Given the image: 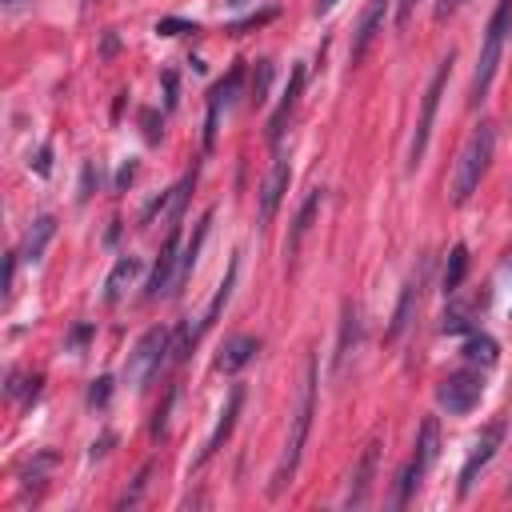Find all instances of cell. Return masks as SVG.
Instances as JSON below:
<instances>
[{
  "instance_id": "cell-37",
  "label": "cell",
  "mask_w": 512,
  "mask_h": 512,
  "mask_svg": "<svg viewBox=\"0 0 512 512\" xmlns=\"http://www.w3.org/2000/svg\"><path fill=\"white\" fill-rule=\"evenodd\" d=\"M232 4H244V0H232Z\"/></svg>"
},
{
  "instance_id": "cell-24",
  "label": "cell",
  "mask_w": 512,
  "mask_h": 512,
  "mask_svg": "<svg viewBox=\"0 0 512 512\" xmlns=\"http://www.w3.org/2000/svg\"><path fill=\"white\" fill-rule=\"evenodd\" d=\"M268 80H272V60H256V80H252V88H248V104H264Z\"/></svg>"
},
{
  "instance_id": "cell-15",
  "label": "cell",
  "mask_w": 512,
  "mask_h": 512,
  "mask_svg": "<svg viewBox=\"0 0 512 512\" xmlns=\"http://www.w3.org/2000/svg\"><path fill=\"white\" fill-rule=\"evenodd\" d=\"M300 92H304V64L292 68L288 88H284V96H280V104H276V112H272V120H268V140H272V144H280V136H284V128H288V116H292Z\"/></svg>"
},
{
  "instance_id": "cell-26",
  "label": "cell",
  "mask_w": 512,
  "mask_h": 512,
  "mask_svg": "<svg viewBox=\"0 0 512 512\" xmlns=\"http://www.w3.org/2000/svg\"><path fill=\"white\" fill-rule=\"evenodd\" d=\"M172 404H176V388H172V392L164 396V404L156 408V420H152V436H156V440H160L164 428H168V412H172Z\"/></svg>"
},
{
  "instance_id": "cell-5",
  "label": "cell",
  "mask_w": 512,
  "mask_h": 512,
  "mask_svg": "<svg viewBox=\"0 0 512 512\" xmlns=\"http://www.w3.org/2000/svg\"><path fill=\"white\" fill-rule=\"evenodd\" d=\"M436 448H440V428H436V420L428 416V420L420 424V436H416V452L408 456V464H404V472H400V480H396V496H392V508H404V504L412 500V492L420 488L424 472H428V468H432V460H436Z\"/></svg>"
},
{
  "instance_id": "cell-3",
  "label": "cell",
  "mask_w": 512,
  "mask_h": 512,
  "mask_svg": "<svg viewBox=\"0 0 512 512\" xmlns=\"http://www.w3.org/2000/svg\"><path fill=\"white\" fill-rule=\"evenodd\" d=\"M508 32H512V0H496L492 8V20L484 28V40H480V56H476V72H472V104H480L492 88V76H496V64L504 56V44H508Z\"/></svg>"
},
{
  "instance_id": "cell-23",
  "label": "cell",
  "mask_w": 512,
  "mask_h": 512,
  "mask_svg": "<svg viewBox=\"0 0 512 512\" xmlns=\"http://www.w3.org/2000/svg\"><path fill=\"white\" fill-rule=\"evenodd\" d=\"M464 272H468V248H464V244H456V248L448 252V268H444V280H440L444 296H456V292H460Z\"/></svg>"
},
{
  "instance_id": "cell-25",
  "label": "cell",
  "mask_w": 512,
  "mask_h": 512,
  "mask_svg": "<svg viewBox=\"0 0 512 512\" xmlns=\"http://www.w3.org/2000/svg\"><path fill=\"white\" fill-rule=\"evenodd\" d=\"M108 396H112V376L92 380V388H88V404H92V408H104V404H108Z\"/></svg>"
},
{
  "instance_id": "cell-36",
  "label": "cell",
  "mask_w": 512,
  "mask_h": 512,
  "mask_svg": "<svg viewBox=\"0 0 512 512\" xmlns=\"http://www.w3.org/2000/svg\"><path fill=\"white\" fill-rule=\"evenodd\" d=\"M4 4H8V8H20V4H24V0H4Z\"/></svg>"
},
{
  "instance_id": "cell-32",
  "label": "cell",
  "mask_w": 512,
  "mask_h": 512,
  "mask_svg": "<svg viewBox=\"0 0 512 512\" xmlns=\"http://www.w3.org/2000/svg\"><path fill=\"white\" fill-rule=\"evenodd\" d=\"M412 4H416V0H400V12H396V24H408V16H412Z\"/></svg>"
},
{
  "instance_id": "cell-19",
  "label": "cell",
  "mask_w": 512,
  "mask_h": 512,
  "mask_svg": "<svg viewBox=\"0 0 512 512\" xmlns=\"http://www.w3.org/2000/svg\"><path fill=\"white\" fill-rule=\"evenodd\" d=\"M56 236V216H36L32 220V228H28V236H24V248L16 252L20 260H28V264H36L40 256H44V248H48V240Z\"/></svg>"
},
{
  "instance_id": "cell-17",
  "label": "cell",
  "mask_w": 512,
  "mask_h": 512,
  "mask_svg": "<svg viewBox=\"0 0 512 512\" xmlns=\"http://www.w3.org/2000/svg\"><path fill=\"white\" fill-rule=\"evenodd\" d=\"M140 256H120L116 264H112V272H108V280H104V304H116L128 288H132V280L140 276Z\"/></svg>"
},
{
  "instance_id": "cell-27",
  "label": "cell",
  "mask_w": 512,
  "mask_h": 512,
  "mask_svg": "<svg viewBox=\"0 0 512 512\" xmlns=\"http://www.w3.org/2000/svg\"><path fill=\"white\" fill-rule=\"evenodd\" d=\"M148 476H152V464H144V468H140V476H136V488H132V492L120 500V508H128V504H136V500H140V492L148 488Z\"/></svg>"
},
{
  "instance_id": "cell-30",
  "label": "cell",
  "mask_w": 512,
  "mask_h": 512,
  "mask_svg": "<svg viewBox=\"0 0 512 512\" xmlns=\"http://www.w3.org/2000/svg\"><path fill=\"white\" fill-rule=\"evenodd\" d=\"M464 0H436V20H444V16H452L456 8H460Z\"/></svg>"
},
{
  "instance_id": "cell-12",
  "label": "cell",
  "mask_w": 512,
  "mask_h": 512,
  "mask_svg": "<svg viewBox=\"0 0 512 512\" xmlns=\"http://www.w3.org/2000/svg\"><path fill=\"white\" fill-rule=\"evenodd\" d=\"M240 404H244V388H240V384H232V392H228V400H224V408H220V420H216V428H212L208 444L200 448L196 464H204V460H212V456L220 452V444L228 440V432H232V424H236V416H240Z\"/></svg>"
},
{
  "instance_id": "cell-16",
  "label": "cell",
  "mask_w": 512,
  "mask_h": 512,
  "mask_svg": "<svg viewBox=\"0 0 512 512\" xmlns=\"http://www.w3.org/2000/svg\"><path fill=\"white\" fill-rule=\"evenodd\" d=\"M288 180H292V168H288L284 156H276V164H272V172H268V180H264V188H260V220H264V224L276 216V208H280V200H284V192H288Z\"/></svg>"
},
{
  "instance_id": "cell-34",
  "label": "cell",
  "mask_w": 512,
  "mask_h": 512,
  "mask_svg": "<svg viewBox=\"0 0 512 512\" xmlns=\"http://www.w3.org/2000/svg\"><path fill=\"white\" fill-rule=\"evenodd\" d=\"M48 156H52V152H48V148H40V156H36V172H48Z\"/></svg>"
},
{
  "instance_id": "cell-28",
  "label": "cell",
  "mask_w": 512,
  "mask_h": 512,
  "mask_svg": "<svg viewBox=\"0 0 512 512\" xmlns=\"http://www.w3.org/2000/svg\"><path fill=\"white\" fill-rule=\"evenodd\" d=\"M156 32H160V36H180V32H196V24H184V20H160Z\"/></svg>"
},
{
  "instance_id": "cell-31",
  "label": "cell",
  "mask_w": 512,
  "mask_h": 512,
  "mask_svg": "<svg viewBox=\"0 0 512 512\" xmlns=\"http://www.w3.org/2000/svg\"><path fill=\"white\" fill-rule=\"evenodd\" d=\"M136 176V164H124L120 172H116V188H128V180Z\"/></svg>"
},
{
  "instance_id": "cell-21",
  "label": "cell",
  "mask_w": 512,
  "mask_h": 512,
  "mask_svg": "<svg viewBox=\"0 0 512 512\" xmlns=\"http://www.w3.org/2000/svg\"><path fill=\"white\" fill-rule=\"evenodd\" d=\"M320 200H324V192H320V188H312V192H308V200L300 204V212H296V220H292V236H288V244H284V252H288V256H296V248H300V240H304V232H308V224H312V216H316Z\"/></svg>"
},
{
  "instance_id": "cell-20",
  "label": "cell",
  "mask_w": 512,
  "mask_h": 512,
  "mask_svg": "<svg viewBox=\"0 0 512 512\" xmlns=\"http://www.w3.org/2000/svg\"><path fill=\"white\" fill-rule=\"evenodd\" d=\"M236 272H240V260L232 256V260H228V272H224V280L216 284V292H212V300H208V308H204V320H200V332H204V328H212V324L220 320V312H224V304L232 300V288H236Z\"/></svg>"
},
{
  "instance_id": "cell-13",
  "label": "cell",
  "mask_w": 512,
  "mask_h": 512,
  "mask_svg": "<svg viewBox=\"0 0 512 512\" xmlns=\"http://www.w3.org/2000/svg\"><path fill=\"white\" fill-rule=\"evenodd\" d=\"M256 352H260V340L248 336V332H240V336H232V340L220 344V352H216V368H220L224 376H236L244 364H252Z\"/></svg>"
},
{
  "instance_id": "cell-6",
  "label": "cell",
  "mask_w": 512,
  "mask_h": 512,
  "mask_svg": "<svg viewBox=\"0 0 512 512\" xmlns=\"http://www.w3.org/2000/svg\"><path fill=\"white\" fill-rule=\"evenodd\" d=\"M448 72H452V52L436 64L428 88H424V100H420V120H416V132H412V144H408V168H416L428 152V136H432V120H436V108H440V96H444V84H448Z\"/></svg>"
},
{
  "instance_id": "cell-7",
  "label": "cell",
  "mask_w": 512,
  "mask_h": 512,
  "mask_svg": "<svg viewBox=\"0 0 512 512\" xmlns=\"http://www.w3.org/2000/svg\"><path fill=\"white\" fill-rule=\"evenodd\" d=\"M480 396H484L480 372H452V376H444V380L436 384V404H440L444 412H452V416L472 412V408L480 404Z\"/></svg>"
},
{
  "instance_id": "cell-1",
  "label": "cell",
  "mask_w": 512,
  "mask_h": 512,
  "mask_svg": "<svg viewBox=\"0 0 512 512\" xmlns=\"http://www.w3.org/2000/svg\"><path fill=\"white\" fill-rule=\"evenodd\" d=\"M312 412H316V360L308 356L300 396H296V412H292V428H288V440H284V456H280L276 476H272V492H280L292 480V472L300 464V452H304V440H308V428H312Z\"/></svg>"
},
{
  "instance_id": "cell-14",
  "label": "cell",
  "mask_w": 512,
  "mask_h": 512,
  "mask_svg": "<svg viewBox=\"0 0 512 512\" xmlns=\"http://www.w3.org/2000/svg\"><path fill=\"white\" fill-rule=\"evenodd\" d=\"M388 8H392V0H368L364 16H360V24H356V36H352V64L364 60V52H368V44L376 40V32H380Z\"/></svg>"
},
{
  "instance_id": "cell-10",
  "label": "cell",
  "mask_w": 512,
  "mask_h": 512,
  "mask_svg": "<svg viewBox=\"0 0 512 512\" xmlns=\"http://www.w3.org/2000/svg\"><path fill=\"white\" fill-rule=\"evenodd\" d=\"M240 84H244V68L236 64L212 92H208V116H204V148H212V140H216V120H220V112L236 100V92H240Z\"/></svg>"
},
{
  "instance_id": "cell-29",
  "label": "cell",
  "mask_w": 512,
  "mask_h": 512,
  "mask_svg": "<svg viewBox=\"0 0 512 512\" xmlns=\"http://www.w3.org/2000/svg\"><path fill=\"white\" fill-rule=\"evenodd\" d=\"M88 336H92V324H80V328H72V336H68V348H80V344H88Z\"/></svg>"
},
{
  "instance_id": "cell-8",
  "label": "cell",
  "mask_w": 512,
  "mask_h": 512,
  "mask_svg": "<svg viewBox=\"0 0 512 512\" xmlns=\"http://www.w3.org/2000/svg\"><path fill=\"white\" fill-rule=\"evenodd\" d=\"M176 284H180V228L172 224V232H168V240H164V248L156 256V264H152V276L144 284V300L168 296Z\"/></svg>"
},
{
  "instance_id": "cell-4",
  "label": "cell",
  "mask_w": 512,
  "mask_h": 512,
  "mask_svg": "<svg viewBox=\"0 0 512 512\" xmlns=\"http://www.w3.org/2000/svg\"><path fill=\"white\" fill-rule=\"evenodd\" d=\"M168 356H172V332H168V328H148V332L132 344V352H128L124 380H128L132 388H144L152 376H160V368L168 364ZM172 360H176V356H172Z\"/></svg>"
},
{
  "instance_id": "cell-9",
  "label": "cell",
  "mask_w": 512,
  "mask_h": 512,
  "mask_svg": "<svg viewBox=\"0 0 512 512\" xmlns=\"http://www.w3.org/2000/svg\"><path fill=\"white\" fill-rule=\"evenodd\" d=\"M500 444H504V420L484 424V428H480V436H476V444H472V452H468V460H464V468H460V496H468V492H472V484H476L480 468H488V460L496 456V448H500Z\"/></svg>"
},
{
  "instance_id": "cell-18",
  "label": "cell",
  "mask_w": 512,
  "mask_h": 512,
  "mask_svg": "<svg viewBox=\"0 0 512 512\" xmlns=\"http://www.w3.org/2000/svg\"><path fill=\"white\" fill-rule=\"evenodd\" d=\"M376 456H380V444H368L364 448V456H360V464H356V472H352V488H348V508H360V504H368V488H372V472H376Z\"/></svg>"
},
{
  "instance_id": "cell-35",
  "label": "cell",
  "mask_w": 512,
  "mask_h": 512,
  "mask_svg": "<svg viewBox=\"0 0 512 512\" xmlns=\"http://www.w3.org/2000/svg\"><path fill=\"white\" fill-rule=\"evenodd\" d=\"M336 8V0H316V12H332Z\"/></svg>"
},
{
  "instance_id": "cell-22",
  "label": "cell",
  "mask_w": 512,
  "mask_h": 512,
  "mask_svg": "<svg viewBox=\"0 0 512 512\" xmlns=\"http://www.w3.org/2000/svg\"><path fill=\"white\" fill-rule=\"evenodd\" d=\"M464 360H472V364H480V368H492L496 364V356H500V348H496V340L488 336V332H468V340H464Z\"/></svg>"
},
{
  "instance_id": "cell-33",
  "label": "cell",
  "mask_w": 512,
  "mask_h": 512,
  "mask_svg": "<svg viewBox=\"0 0 512 512\" xmlns=\"http://www.w3.org/2000/svg\"><path fill=\"white\" fill-rule=\"evenodd\" d=\"M144 124H148V128H144V132H148V140H156L160 132H156V116H152V112H144Z\"/></svg>"
},
{
  "instance_id": "cell-11",
  "label": "cell",
  "mask_w": 512,
  "mask_h": 512,
  "mask_svg": "<svg viewBox=\"0 0 512 512\" xmlns=\"http://www.w3.org/2000/svg\"><path fill=\"white\" fill-rule=\"evenodd\" d=\"M424 280H428V260H420V268L408 276V284H404V292H400V304H396V312H392V324H388V340H396V336L412 324V308L420 304Z\"/></svg>"
},
{
  "instance_id": "cell-2",
  "label": "cell",
  "mask_w": 512,
  "mask_h": 512,
  "mask_svg": "<svg viewBox=\"0 0 512 512\" xmlns=\"http://www.w3.org/2000/svg\"><path fill=\"white\" fill-rule=\"evenodd\" d=\"M492 152H496V128L484 120V124H476L472 128V136L464 140V148H460V156H456V168H452V204H464L476 188H480V180H484V172H488V164H492Z\"/></svg>"
}]
</instances>
